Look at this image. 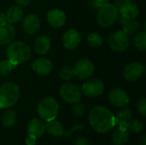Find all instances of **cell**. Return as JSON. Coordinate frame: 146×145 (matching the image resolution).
I'll use <instances>...</instances> for the list:
<instances>
[{"instance_id": "1", "label": "cell", "mask_w": 146, "mask_h": 145, "mask_svg": "<svg viewBox=\"0 0 146 145\" xmlns=\"http://www.w3.org/2000/svg\"><path fill=\"white\" fill-rule=\"evenodd\" d=\"M92 128L98 133H107L115 125V116L111 111L103 106L93 108L88 116Z\"/></svg>"}, {"instance_id": "2", "label": "cell", "mask_w": 146, "mask_h": 145, "mask_svg": "<svg viewBox=\"0 0 146 145\" xmlns=\"http://www.w3.org/2000/svg\"><path fill=\"white\" fill-rule=\"evenodd\" d=\"M6 56L9 62L17 66L30 59L31 49L27 44L21 41L10 42L6 50Z\"/></svg>"}, {"instance_id": "3", "label": "cell", "mask_w": 146, "mask_h": 145, "mask_svg": "<svg viewBox=\"0 0 146 145\" xmlns=\"http://www.w3.org/2000/svg\"><path fill=\"white\" fill-rule=\"evenodd\" d=\"M20 97L19 87L13 82H8L0 87V109L14 106Z\"/></svg>"}, {"instance_id": "4", "label": "cell", "mask_w": 146, "mask_h": 145, "mask_svg": "<svg viewBox=\"0 0 146 145\" xmlns=\"http://www.w3.org/2000/svg\"><path fill=\"white\" fill-rule=\"evenodd\" d=\"M118 17L119 9L113 3H107L99 8L97 19L98 24L102 27L107 28L112 26L117 21Z\"/></svg>"}, {"instance_id": "5", "label": "cell", "mask_w": 146, "mask_h": 145, "mask_svg": "<svg viewBox=\"0 0 146 145\" xmlns=\"http://www.w3.org/2000/svg\"><path fill=\"white\" fill-rule=\"evenodd\" d=\"M37 110L39 117L47 122L56 119L59 110V104L55 98L45 97L39 102Z\"/></svg>"}, {"instance_id": "6", "label": "cell", "mask_w": 146, "mask_h": 145, "mask_svg": "<svg viewBox=\"0 0 146 145\" xmlns=\"http://www.w3.org/2000/svg\"><path fill=\"white\" fill-rule=\"evenodd\" d=\"M130 44L128 34L123 31H117L112 34L109 39V45L110 49L116 52H121L126 50Z\"/></svg>"}, {"instance_id": "7", "label": "cell", "mask_w": 146, "mask_h": 145, "mask_svg": "<svg viewBox=\"0 0 146 145\" xmlns=\"http://www.w3.org/2000/svg\"><path fill=\"white\" fill-rule=\"evenodd\" d=\"M61 97L68 103H75L81 99L80 89L73 83H64L60 88Z\"/></svg>"}, {"instance_id": "8", "label": "cell", "mask_w": 146, "mask_h": 145, "mask_svg": "<svg viewBox=\"0 0 146 145\" xmlns=\"http://www.w3.org/2000/svg\"><path fill=\"white\" fill-rule=\"evenodd\" d=\"M94 70L95 67L93 62L87 58L78 61L73 68L74 75L80 79H86L90 78L93 74Z\"/></svg>"}, {"instance_id": "9", "label": "cell", "mask_w": 146, "mask_h": 145, "mask_svg": "<svg viewBox=\"0 0 146 145\" xmlns=\"http://www.w3.org/2000/svg\"><path fill=\"white\" fill-rule=\"evenodd\" d=\"M82 92L89 97H97L104 91V83L98 79H93L86 82L82 85Z\"/></svg>"}, {"instance_id": "10", "label": "cell", "mask_w": 146, "mask_h": 145, "mask_svg": "<svg viewBox=\"0 0 146 145\" xmlns=\"http://www.w3.org/2000/svg\"><path fill=\"white\" fill-rule=\"evenodd\" d=\"M145 71V67L139 62H132L128 64L123 72V76L126 80L129 82L139 79Z\"/></svg>"}, {"instance_id": "11", "label": "cell", "mask_w": 146, "mask_h": 145, "mask_svg": "<svg viewBox=\"0 0 146 145\" xmlns=\"http://www.w3.org/2000/svg\"><path fill=\"white\" fill-rule=\"evenodd\" d=\"M109 100L110 103L115 107H123L129 103V97L127 93L121 88L112 90L109 95Z\"/></svg>"}, {"instance_id": "12", "label": "cell", "mask_w": 146, "mask_h": 145, "mask_svg": "<svg viewBox=\"0 0 146 145\" xmlns=\"http://www.w3.org/2000/svg\"><path fill=\"white\" fill-rule=\"evenodd\" d=\"M81 40L80 32L75 29L67 31L62 38L63 45L67 50H74Z\"/></svg>"}, {"instance_id": "13", "label": "cell", "mask_w": 146, "mask_h": 145, "mask_svg": "<svg viewBox=\"0 0 146 145\" xmlns=\"http://www.w3.org/2000/svg\"><path fill=\"white\" fill-rule=\"evenodd\" d=\"M32 68L36 73L42 75V76H46L51 72L53 68V65H52V62L49 59L41 57V58L35 60L33 62Z\"/></svg>"}, {"instance_id": "14", "label": "cell", "mask_w": 146, "mask_h": 145, "mask_svg": "<svg viewBox=\"0 0 146 145\" xmlns=\"http://www.w3.org/2000/svg\"><path fill=\"white\" fill-rule=\"evenodd\" d=\"M23 28L25 32L30 35L36 33L40 27V21L34 14H29L23 19Z\"/></svg>"}, {"instance_id": "15", "label": "cell", "mask_w": 146, "mask_h": 145, "mask_svg": "<svg viewBox=\"0 0 146 145\" xmlns=\"http://www.w3.org/2000/svg\"><path fill=\"white\" fill-rule=\"evenodd\" d=\"M47 21L53 27H61L66 22V15L60 9H52L47 15Z\"/></svg>"}, {"instance_id": "16", "label": "cell", "mask_w": 146, "mask_h": 145, "mask_svg": "<svg viewBox=\"0 0 146 145\" xmlns=\"http://www.w3.org/2000/svg\"><path fill=\"white\" fill-rule=\"evenodd\" d=\"M27 132L29 135H32L36 138H40L45 132V124L41 120L38 118H33L28 123Z\"/></svg>"}, {"instance_id": "17", "label": "cell", "mask_w": 146, "mask_h": 145, "mask_svg": "<svg viewBox=\"0 0 146 145\" xmlns=\"http://www.w3.org/2000/svg\"><path fill=\"white\" fill-rule=\"evenodd\" d=\"M15 37V30L11 24L0 25V44H9Z\"/></svg>"}, {"instance_id": "18", "label": "cell", "mask_w": 146, "mask_h": 145, "mask_svg": "<svg viewBox=\"0 0 146 145\" xmlns=\"http://www.w3.org/2000/svg\"><path fill=\"white\" fill-rule=\"evenodd\" d=\"M50 38L46 35H42L35 40L33 44V49L36 53L39 55H44L50 50Z\"/></svg>"}, {"instance_id": "19", "label": "cell", "mask_w": 146, "mask_h": 145, "mask_svg": "<svg viewBox=\"0 0 146 145\" xmlns=\"http://www.w3.org/2000/svg\"><path fill=\"white\" fill-rule=\"evenodd\" d=\"M7 23L13 24L20 21L23 17V9L19 5L11 6L5 14Z\"/></svg>"}, {"instance_id": "20", "label": "cell", "mask_w": 146, "mask_h": 145, "mask_svg": "<svg viewBox=\"0 0 146 145\" xmlns=\"http://www.w3.org/2000/svg\"><path fill=\"white\" fill-rule=\"evenodd\" d=\"M45 131L54 137H60L64 133V127L61 122L52 120L47 121L45 125Z\"/></svg>"}, {"instance_id": "21", "label": "cell", "mask_w": 146, "mask_h": 145, "mask_svg": "<svg viewBox=\"0 0 146 145\" xmlns=\"http://www.w3.org/2000/svg\"><path fill=\"white\" fill-rule=\"evenodd\" d=\"M119 12L121 14V16H122L123 18L127 20H134L138 16L139 13V9L136 4L131 3L124 6L122 9H121Z\"/></svg>"}, {"instance_id": "22", "label": "cell", "mask_w": 146, "mask_h": 145, "mask_svg": "<svg viewBox=\"0 0 146 145\" xmlns=\"http://www.w3.org/2000/svg\"><path fill=\"white\" fill-rule=\"evenodd\" d=\"M119 19L121 23L123 25V31H125L127 34L134 33L138 32L140 28V24L134 20H127L121 15Z\"/></svg>"}, {"instance_id": "23", "label": "cell", "mask_w": 146, "mask_h": 145, "mask_svg": "<svg viewBox=\"0 0 146 145\" xmlns=\"http://www.w3.org/2000/svg\"><path fill=\"white\" fill-rule=\"evenodd\" d=\"M16 114L14 110H6L1 116V123L4 127H11L15 124Z\"/></svg>"}, {"instance_id": "24", "label": "cell", "mask_w": 146, "mask_h": 145, "mask_svg": "<svg viewBox=\"0 0 146 145\" xmlns=\"http://www.w3.org/2000/svg\"><path fill=\"white\" fill-rule=\"evenodd\" d=\"M129 133L128 132H123L121 130H117L113 133L112 142L114 145H125L128 142Z\"/></svg>"}, {"instance_id": "25", "label": "cell", "mask_w": 146, "mask_h": 145, "mask_svg": "<svg viewBox=\"0 0 146 145\" xmlns=\"http://www.w3.org/2000/svg\"><path fill=\"white\" fill-rule=\"evenodd\" d=\"M133 118V112L130 109H121L116 116L115 117V124L119 121H129L130 120H132Z\"/></svg>"}, {"instance_id": "26", "label": "cell", "mask_w": 146, "mask_h": 145, "mask_svg": "<svg viewBox=\"0 0 146 145\" xmlns=\"http://www.w3.org/2000/svg\"><path fill=\"white\" fill-rule=\"evenodd\" d=\"M133 42H134V45L135 47L141 50V51H145L146 49V32H141L139 33H138L135 37H134V39H133Z\"/></svg>"}, {"instance_id": "27", "label": "cell", "mask_w": 146, "mask_h": 145, "mask_svg": "<svg viewBox=\"0 0 146 145\" xmlns=\"http://www.w3.org/2000/svg\"><path fill=\"white\" fill-rule=\"evenodd\" d=\"M145 127L144 122L140 120H130L128 122V131L133 133H139L143 131Z\"/></svg>"}, {"instance_id": "28", "label": "cell", "mask_w": 146, "mask_h": 145, "mask_svg": "<svg viewBox=\"0 0 146 145\" xmlns=\"http://www.w3.org/2000/svg\"><path fill=\"white\" fill-rule=\"evenodd\" d=\"M16 66L13 64L11 62H9L8 59L1 61L0 62V74L2 76H7L12 72V70Z\"/></svg>"}, {"instance_id": "29", "label": "cell", "mask_w": 146, "mask_h": 145, "mask_svg": "<svg viewBox=\"0 0 146 145\" xmlns=\"http://www.w3.org/2000/svg\"><path fill=\"white\" fill-rule=\"evenodd\" d=\"M103 37L98 32H92L88 35L87 42L92 47H98L103 44Z\"/></svg>"}, {"instance_id": "30", "label": "cell", "mask_w": 146, "mask_h": 145, "mask_svg": "<svg viewBox=\"0 0 146 145\" xmlns=\"http://www.w3.org/2000/svg\"><path fill=\"white\" fill-rule=\"evenodd\" d=\"M59 76L63 80H70L74 76V72H73V68L69 66L62 67L59 71Z\"/></svg>"}, {"instance_id": "31", "label": "cell", "mask_w": 146, "mask_h": 145, "mask_svg": "<svg viewBox=\"0 0 146 145\" xmlns=\"http://www.w3.org/2000/svg\"><path fill=\"white\" fill-rule=\"evenodd\" d=\"M86 111V107L83 103L78 102V103H74V106H73V112L75 116H82L84 115Z\"/></svg>"}, {"instance_id": "32", "label": "cell", "mask_w": 146, "mask_h": 145, "mask_svg": "<svg viewBox=\"0 0 146 145\" xmlns=\"http://www.w3.org/2000/svg\"><path fill=\"white\" fill-rule=\"evenodd\" d=\"M137 109L139 112V114H141L142 116H145L146 115V98L145 97H142L140 98L138 103H137Z\"/></svg>"}, {"instance_id": "33", "label": "cell", "mask_w": 146, "mask_h": 145, "mask_svg": "<svg viewBox=\"0 0 146 145\" xmlns=\"http://www.w3.org/2000/svg\"><path fill=\"white\" fill-rule=\"evenodd\" d=\"M133 0H115V6L117 7V9L120 10L121 9H122L124 6L129 4L132 3Z\"/></svg>"}, {"instance_id": "34", "label": "cell", "mask_w": 146, "mask_h": 145, "mask_svg": "<svg viewBox=\"0 0 146 145\" xmlns=\"http://www.w3.org/2000/svg\"><path fill=\"white\" fill-rule=\"evenodd\" d=\"M74 145H90V144H89V141L86 138L80 137L75 140Z\"/></svg>"}, {"instance_id": "35", "label": "cell", "mask_w": 146, "mask_h": 145, "mask_svg": "<svg viewBox=\"0 0 146 145\" xmlns=\"http://www.w3.org/2000/svg\"><path fill=\"white\" fill-rule=\"evenodd\" d=\"M36 138L32 136V135H28V137L26 138V144L27 145H35L36 144Z\"/></svg>"}, {"instance_id": "36", "label": "cell", "mask_w": 146, "mask_h": 145, "mask_svg": "<svg viewBox=\"0 0 146 145\" xmlns=\"http://www.w3.org/2000/svg\"><path fill=\"white\" fill-rule=\"evenodd\" d=\"M92 3L96 8H100L101 6L104 5L105 3H109V0H92Z\"/></svg>"}, {"instance_id": "37", "label": "cell", "mask_w": 146, "mask_h": 145, "mask_svg": "<svg viewBox=\"0 0 146 145\" xmlns=\"http://www.w3.org/2000/svg\"><path fill=\"white\" fill-rule=\"evenodd\" d=\"M15 1L21 7V6H27L31 3V0H15Z\"/></svg>"}, {"instance_id": "38", "label": "cell", "mask_w": 146, "mask_h": 145, "mask_svg": "<svg viewBox=\"0 0 146 145\" xmlns=\"http://www.w3.org/2000/svg\"><path fill=\"white\" fill-rule=\"evenodd\" d=\"M5 23H7V21H6V16H5V14L0 13V25L5 24Z\"/></svg>"}, {"instance_id": "39", "label": "cell", "mask_w": 146, "mask_h": 145, "mask_svg": "<svg viewBox=\"0 0 146 145\" xmlns=\"http://www.w3.org/2000/svg\"><path fill=\"white\" fill-rule=\"evenodd\" d=\"M140 144H141V145H146L145 135H143L142 138H140Z\"/></svg>"}]
</instances>
